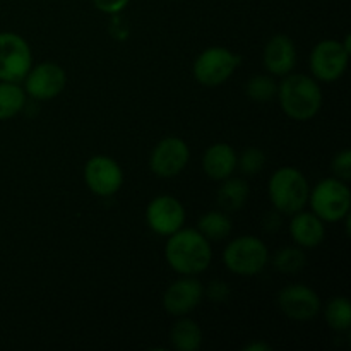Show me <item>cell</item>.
I'll list each match as a JSON object with an SVG mask.
<instances>
[{
    "label": "cell",
    "instance_id": "8fae6325",
    "mask_svg": "<svg viewBox=\"0 0 351 351\" xmlns=\"http://www.w3.org/2000/svg\"><path fill=\"white\" fill-rule=\"evenodd\" d=\"M191 160V149L180 137H165L154 146L149 158V168L156 177L173 178L182 173Z\"/></svg>",
    "mask_w": 351,
    "mask_h": 351
},
{
    "label": "cell",
    "instance_id": "d4e9b609",
    "mask_svg": "<svg viewBox=\"0 0 351 351\" xmlns=\"http://www.w3.org/2000/svg\"><path fill=\"white\" fill-rule=\"evenodd\" d=\"M264 167H266V154L259 147H247L240 156H237V168H240V171L247 177L259 175Z\"/></svg>",
    "mask_w": 351,
    "mask_h": 351
},
{
    "label": "cell",
    "instance_id": "603a6c76",
    "mask_svg": "<svg viewBox=\"0 0 351 351\" xmlns=\"http://www.w3.org/2000/svg\"><path fill=\"white\" fill-rule=\"evenodd\" d=\"M307 264V257L300 247H285L278 250L273 257L274 269L285 274H293L302 271Z\"/></svg>",
    "mask_w": 351,
    "mask_h": 351
},
{
    "label": "cell",
    "instance_id": "f546056e",
    "mask_svg": "<svg viewBox=\"0 0 351 351\" xmlns=\"http://www.w3.org/2000/svg\"><path fill=\"white\" fill-rule=\"evenodd\" d=\"M245 351H271V346L266 345V343H250V345H247Z\"/></svg>",
    "mask_w": 351,
    "mask_h": 351
},
{
    "label": "cell",
    "instance_id": "6da1fadb",
    "mask_svg": "<svg viewBox=\"0 0 351 351\" xmlns=\"http://www.w3.org/2000/svg\"><path fill=\"white\" fill-rule=\"evenodd\" d=\"M165 257L175 273L195 276L204 273L211 264V242L197 228H180L168 237Z\"/></svg>",
    "mask_w": 351,
    "mask_h": 351
},
{
    "label": "cell",
    "instance_id": "44dd1931",
    "mask_svg": "<svg viewBox=\"0 0 351 351\" xmlns=\"http://www.w3.org/2000/svg\"><path fill=\"white\" fill-rule=\"evenodd\" d=\"M26 105V93L17 82L0 81V120L16 117Z\"/></svg>",
    "mask_w": 351,
    "mask_h": 351
},
{
    "label": "cell",
    "instance_id": "83f0119b",
    "mask_svg": "<svg viewBox=\"0 0 351 351\" xmlns=\"http://www.w3.org/2000/svg\"><path fill=\"white\" fill-rule=\"evenodd\" d=\"M130 0H93L95 7L105 14H119L127 7Z\"/></svg>",
    "mask_w": 351,
    "mask_h": 351
},
{
    "label": "cell",
    "instance_id": "3957f363",
    "mask_svg": "<svg viewBox=\"0 0 351 351\" xmlns=\"http://www.w3.org/2000/svg\"><path fill=\"white\" fill-rule=\"evenodd\" d=\"M308 182L298 168H278L269 178L267 194L280 215H295L308 202Z\"/></svg>",
    "mask_w": 351,
    "mask_h": 351
},
{
    "label": "cell",
    "instance_id": "4316f807",
    "mask_svg": "<svg viewBox=\"0 0 351 351\" xmlns=\"http://www.w3.org/2000/svg\"><path fill=\"white\" fill-rule=\"evenodd\" d=\"M206 297H208L211 302H216V304L225 302L226 298L230 297L228 285H226L225 281H219V280L213 281V283L208 287V290H206Z\"/></svg>",
    "mask_w": 351,
    "mask_h": 351
},
{
    "label": "cell",
    "instance_id": "ba28073f",
    "mask_svg": "<svg viewBox=\"0 0 351 351\" xmlns=\"http://www.w3.org/2000/svg\"><path fill=\"white\" fill-rule=\"evenodd\" d=\"M33 64L27 41L17 33H0V81L19 82Z\"/></svg>",
    "mask_w": 351,
    "mask_h": 351
},
{
    "label": "cell",
    "instance_id": "ac0fdd59",
    "mask_svg": "<svg viewBox=\"0 0 351 351\" xmlns=\"http://www.w3.org/2000/svg\"><path fill=\"white\" fill-rule=\"evenodd\" d=\"M221 182V187L218 189V204L221 206L223 211L235 213L242 209L250 194L245 178L228 177Z\"/></svg>",
    "mask_w": 351,
    "mask_h": 351
},
{
    "label": "cell",
    "instance_id": "484cf974",
    "mask_svg": "<svg viewBox=\"0 0 351 351\" xmlns=\"http://www.w3.org/2000/svg\"><path fill=\"white\" fill-rule=\"evenodd\" d=\"M331 170L336 178L343 182H348L351 178V151L343 149L335 156L331 163Z\"/></svg>",
    "mask_w": 351,
    "mask_h": 351
},
{
    "label": "cell",
    "instance_id": "9a60e30c",
    "mask_svg": "<svg viewBox=\"0 0 351 351\" xmlns=\"http://www.w3.org/2000/svg\"><path fill=\"white\" fill-rule=\"evenodd\" d=\"M263 62L271 75L285 77L297 64V48L287 34H274L264 47Z\"/></svg>",
    "mask_w": 351,
    "mask_h": 351
},
{
    "label": "cell",
    "instance_id": "52a82bcc",
    "mask_svg": "<svg viewBox=\"0 0 351 351\" xmlns=\"http://www.w3.org/2000/svg\"><path fill=\"white\" fill-rule=\"evenodd\" d=\"M350 51V48L338 40L319 41L308 58L312 75L322 82L338 81L348 67Z\"/></svg>",
    "mask_w": 351,
    "mask_h": 351
},
{
    "label": "cell",
    "instance_id": "ffe728a7",
    "mask_svg": "<svg viewBox=\"0 0 351 351\" xmlns=\"http://www.w3.org/2000/svg\"><path fill=\"white\" fill-rule=\"evenodd\" d=\"M232 219L225 211H208L197 221V230L209 240L219 242L232 233Z\"/></svg>",
    "mask_w": 351,
    "mask_h": 351
},
{
    "label": "cell",
    "instance_id": "7c38bea8",
    "mask_svg": "<svg viewBox=\"0 0 351 351\" xmlns=\"http://www.w3.org/2000/svg\"><path fill=\"white\" fill-rule=\"evenodd\" d=\"M146 223L154 233L170 237L185 223V209L182 202L173 195H158L147 204Z\"/></svg>",
    "mask_w": 351,
    "mask_h": 351
},
{
    "label": "cell",
    "instance_id": "277c9868",
    "mask_svg": "<svg viewBox=\"0 0 351 351\" xmlns=\"http://www.w3.org/2000/svg\"><path fill=\"white\" fill-rule=\"evenodd\" d=\"M269 263V250L266 243L252 235H243L232 240L223 250V264L237 276H256L263 273Z\"/></svg>",
    "mask_w": 351,
    "mask_h": 351
},
{
    "label": "cell",
    "instance_id": "2e32d148",
    "mask_svg": "<svg viewBox=\"0 0 351 351\" xmlns=\"http://www.w3.org/2000/svg\"><path fill=\"white\" fill-rule=\"evenodd\" d=\"M290 237L298 247L304 249H315L326 239L324 221L314 213L298 211L295 213L290 221Z\"/></svg>",
    "mask_w": 351,
    "mask_h": 351
},
{
    "label": "cell",
    "instance_id": "e0dca14e",
    "mask_svg": "<svg viewBox=\"0 0 351 351\" xmlns=\"http://www.w3.org/2000/svg\"><path fill=\"white\" fill-rule=\"evenodd\" d=\"M202 168L211 180L221 182L232 177L237 168L235 149L226 143L213 144L206 149L204 158H202Z\"/></svg>",
    "mask_w": 351,
    "mask_h": 351
},
{
    "label": "cell",
    "instance_id": "30bf717a",
    "mask_svg": "<svg viewBox=\"0 0 351 351\" xmlns=\"http://www.w3.org/2000/svg\"><path fill=\"white\" fill-rule=\"evenodd\" d=\"M84 182L93 194L99 197H110L122 187V167L113 158L105 156V154L93 156L84 167Z\"/></svg>",
    "mask_w": 351,
    "mask_h": 351
},
{
    "label": "cell",
    "instance_id": "4fadbf2b",
    "mask_svg": "<svg viewBox=\"0 0 351 351\" xmlns=\"http://www.w3.org/2000/svg\"><path fill=\"white\" fill-rule=\"evenodd\" d=\"M278 305L288 319L305 322L317 317L322 308L319 295L305 285H290L278 293Z\"/></svg>",
    "mask_w": 351,
    "mask_h": 351
},
{
    "label": "cell",
    "instance_id": "8992f818",
    "mask_svg": "<svg viewBox=\"0 0 351 351\" xmlns=\"http://www.w3.org/2000/svg\"><path fill=\"white\" fill-rule=\"evenodd\" d=\"M242 62V57L226 47H209L194 62V77L202 86H219L228 81Z\"/></svg>",
    "mask_w": 351,
    "mask_h": 351
},
{
    "label": "cell",
    "instance_id": "f1b7e54d",
    "mask_svg": "<svg viewBox=\"0 0 351 351\" xmlns=\"http://www.w3.org/2000/svg\"><path fill=\"white\" fill-rule=\"evenodd\" d=\"M281 225V219H280V213H267L266 218H264V228L267 230V232H274V230H278V226Z\"/></svg>",
    "mask_w": 351,
    "mask_h": 351
},
{
    "label": "cell",
    "instance_id": "9c48e42d",
    "mask_svg": "<svg viewBox=\"0 0 351 351\" xmlns=\"http://www.w3.org/2000/svg\"><path fill=\"white\" fill-rule=\"evenodd\" d=\"M67 84L64 67L55 62H41L24 77V93L38 101L53 99L60 95Z\"/></svg>",
    "mask_w": 351,
    "mask_h": 351
},
{
    "label": "cell",
    "instance_id": "d6986e66",
    "mask_svg": "<svg viewBox=\"0 0 351 351\" xmlns=\"http://www.w3.org/2000/svg\"><path fill=\"white\" fill-rule=\"evenodd\" d=\"M170 343L178 351H197L202 345V331L192 319H180L170 331Z\"/></svg>",
    "mask_w": 351,
    "mask_h": 351
},
{
    "label": "cell",
    "instance_id": "cb8c5ba5",
    "mask_svg": "<svg viewBox=\"0 0 351 351\" xmlns=\"http://www.w3.org/2000/svg\"><path fill=\"white\" fill-rule=\"evenodd\" d=\"M278 84L274 82L273 77L269 75H252V77L247 81L245 93L252 101L257 103H266L269 99H273L276 96Z\"/></svg>",
    "mask_w": 351,
    "mask_h": 351
},
{
    "label": "cell",
    "instance_id": "5bb4252c",
    "mask_svg": "<svg viewBox=\"0 0 351 351\" xmlns=\"http://www.w3.org/2000/svg\"><path fill=\"white\" fill-rule=\"evenodd\" d=\"M202 298H204V288L201 281L192 276H185L167 288L163 295V307L170 315L184 317L197 308Z\"/></svg>",
    "mask_w": 351,
    "mask_h": 351
},
{
    "label": "cell",
    "instance_id": "7402d4cb",
    "mask_svg": "<svg viewBox=\"0 0 351 351\" xmlns=\"http://www.w3.org/2000/svg\"><path fill=\"white\" fill-rule=\"evenodd\" d=\"M329 328L338 332H346L351 328V304L346 297H332L324 308Z\"/></svg>",
    "mask_w": 351,
    "mask_h": 351
},
{
    "label": "cell",
    "instance_id": "7a4b0ae2",
    "mask_svg": "<svg viewBox=\"0 0 351 351\" xmlns=\"http://www.w3.org/2000/svg\"><path fill=\"white\" fill-rule=\"evenodd\" d=\"M276 96L281 110L297 122H307L321 112V86L311 75L287 74L278 86Z\"/></svg>",
    "mask_w": 351,
    "mask_h": 351
},
{
    "label": "cell",
    "instance_id": "5b68a950",
    "mask_svg": "<svg viewBox=\"0 0 351 351\" xmlns=\"http://www.w3.org/2000/svg\"><path fill=\"white\" fill-rule=\"evenodd\" d=\"M308 202L314 215L324 223H336L350 215L351 192L346 182L331 177L319 182L312 192H308Z\"/></svg>",
    "mask_w": 351,
    "mask_h": 351
}]
</instances>
